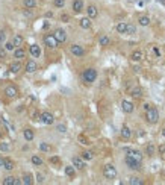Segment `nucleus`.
<instances>
[{
	"label": "nucleus",
	"mask_w": 165,
	"mask_h": 185,
	"mask_svg": "<svg viewBox=\"0 0 165 185\" xmlns=\"http://www.w3.org/2000/svg\"><path fill=\"white\" fill-rule=\"evenodd\" d=\"M103 176L106 178V179H115V176H117V169L112 165V164H108V165H105L103 167Z\"/></svg>",
	"instance_id": "obj_1"
},
{
	"label": "nucleus",
	"mask_w": 165,
	"mask_h": 185,
	"mask_svg": "<svg viewBox=\"0 0 165 185\" xmlns=\"http://www.w3.org/2000/svg\"><path fill=\"white\" fill-rule=\"evenodd\" d=\"M82 78H83V81H85V82L91 84V82H94V81H95V78H97V71H95L94 68H86V70L83 71Z\"/></svg>",
	"instance_id": "obj_2"
},
{
	"label": "nucleus",
	"mask_w": 165,
	"mask_h": 185,
	"mask_svg": "<svg viewBox=\"0 0 165 185\" xmlns=\"http://www.w3.org/2000/svg\"><path fill=\"white\" fill-rule=\"evenodd\" d=\"M147 122L149 123H152V125H155V123H158V120H159V112H158V109L156 108H150L149 111H147Z\"/></svg>",
	"instance_id": "obj_3"
},
{
	"label": "nucleus",
	"mask_w": 165,
	"mask_h": 185,
	"mask_svg": "<svg viewBox=\"0 0 165 185\" xmlns=\"http://www.w3.org/2000/svg\"><path fill=\"white\" fill-rule=\"evenodd\" d=\"M126 164L132 170H139L141 169V161H138V159H135L133 156H129V155L126 156Z\"/></svg>",
	"instance_id": "obj_4"
},
{
	"label": "nucleus",
	"mask_w": 165,
	"mask_h": 185,
	"mask_svg": "<svg viewBox=\"0 0 165 185\" xmlns=\"http://www.w3.org/2000/svg\"><path fill=\"white\" fill-rule=\"evenodd\" d=\"M44 43H45L47 47H52V49L58 47V44H59V41L56 40L55 35H45V37H44Z\"/></svg>",
	"instance_id": "obj_5"
},
{
	"label": "nucleus",
	"mask_w": 165,
	"mask_h": 185,
	"mask_svg": "<svg viewBox=\"0 0 165 185\" xmlns=\"http://www.w3.org/2000/svg\"><path fill=\"white\" fill-rule=\"evenodd\" d=\"M124 152H126L129 156H133L135 159H138V161H142V153H141L139 150H135V149L126 147V149H124Z\"/></svg>",
	"instance_id": "obj_6"
},
{
	"label": "nucleus",
	"mask_w": 165,
	"mask_h": 185,
	"mask_svg": "<svg viewBox=\"0 0 165 185\" xmlns=\"http://www.w3.org/2000/svg\"><path fill=\"white\" fill-rule=\"evenodd\" d=\"M40 120H41L44 125H53V122H55L53 115H52L50 112H47V111H45V112H42V114H41V118H40Z\"/></svg>",
	"instance_id": "obj_7"
},
{
	"label": "nucleus",
	"mask_w": 165,
	"mask_h": 185,
	"mask_svg": "<svg viewBox=\"0 0 165 185\" xmlns=\"http://www.w3.org/2000/svg\"><path fill=\"white\" fill-rule=\"evenodd\" d=\"M53 35L56 37V40H58L59 43H65V40H67V34H65L64 29H56Z\"/></svg>",
	"instance_id": "obj_8"
},
{
	"label": "nucleus",
	"mask_w": 165,
	"mask_h": 185,
	"mask_svg": "<svg viewBox=\"0 0 165 185\" xmlns=\"http://www.w3.org/2000/svg\"><path fill=\"white\" fill-rule=\"evenodd\" d=\"M70 52H71L74 56H79V58L85 55V50L82 49V46H77V44H73V46L70 47Z\"/></svg>",
	"instance_id": "obj_9"
},
{
	"label": "nucleus",
	"mask_w": 165,
	"mask_h": 185,
	"mask_svg": "<svg viewBox=\"0 0 165 185\" xmlns=\"http://www.w3.org/2000/svg\"><path fill=\"white\" fill-rule=\"evenodd\" d=\"M71 161H73V165H74V167H76L77 170H83V169H85V159H83V158L74 156V158H73Z\"/></svg>",
	"instance_id": "obj_10"
},
{
	"label": "nucleus",
	"mask_w": 165,
	"mask_h": 185,
	"mask_svg": "<svg viewBox=\"0 0 165 185\" xmlns=\"http://www.w3.org/2000/svg\"><path fill=\"white\" fill-rule=\"evenodd\" d=\"M121 108H123L124 112H127V114L133 112V109H135L133 103H132V102H129V100H123V102H121Z\"/></svg>",
	"instance_id": "obj_11"
},
{
	"label": "nucleus",
	"mask_w": 165,
	"mask_h": 185,
	"mask_svg": "<svg viewBox=\"0 0 165 185\" xmlns=\"http://www.w3.org/2000/svg\"><path fill=\"white\" fill-rule=\"evenodd\" d=\"M5 94H6V97L8 99H15L17 97V94H18V91H17V88L15 87H8L6 90H5Z\"/></svg>",
	"instance_id": "obj_12"
},
{
	"label": "nucleus",
	"mask_w": 165,
	"mask_h": 185,
	"mask_svg": "<svg viewBox=\"0 0 165 185\" xmlns=\"http://www.w3.org/2000/svg\"><path fill=\"white\" fill-rule=\"evenodd\" d=\"M86 14H88L89 18H95V17L99 15V11H97V8H95L94 5H89V6L86 8Z\"/></svg>",
	"instance_id": "obj_13"
},
{
	"label": "nucleus",
	"mask_w": 165,
	"mask_h": 185,
	"mask_svg": "<svg viewBox=\"0 0 165 185\" xmlns=\"http://www.w3.org/2000/svg\"><path fill=\"white\" fill-rule=\"evenodd\" d=\"M37 70H38V65H37L35 61H27L26 62V71L27 73H35Z\"/></svg>",
	"instance_id": "obj_14"
},
{
	"label": "nucleus",
	"mask_w": 165,
	"mask_h": 185,
	"mask_svg": "<svg viewBox=\"0 0 165 185\" xmlns=\"http://www.w3.org/2000/svg\"><path fill=\"white\" fill-rule=\"evenodd\" d=\"M142 58H144V53H142L141 50H135V52L132 53V56H130V59H132L133 62H139Z\"/></svg>",
	"instance_id": "obj_15"
},
{
	"label": "nucleus",
	"mask_w": 165,
	"mask_h": 185,
	"mask_svg": "<svg viewBox=\"0 0 165 185\" xmlns=\"http://www.w3.org/2000/svg\"><path fill=\"white\" fill-rule=\"evenodd\" d=\"M18 184H20V181L17 178H14V176H8L3 181V185H18Z\"/></svg>",
	"instance_id": "obj_16"
},
{
	"label": "nucleus",
	"mask_w": 165,
	"mask_h": 185,
	"mask_svg": "<svg viewBox=\"0 0 165 185\" xmlns=\"http://www.w3.org/2000/svg\"><path fill=\"white\" fill-rule=\"evenodd\" d=\"M79 24H81V27H83V29H89L91 27V18L89 17H83V18H81Z\"/></svg>",
	"instance_id": "obj_17"
},
{
	"label": "nucleus",
	"mask_w": 165,
	"mask_h": 185,
	"mask_svg": "<svg viewBox=\"0 0 165 185\" xmlns=\"http://www.w3.org/2000/svg\"><path fill=\"white\" fill-rule=\"evenodd\" d=\"M30 55H32L34 58H38V56L41 55V49L37 46V44H32V46H30Z\"/></svg>",
	"instance_id": "obj_18"
},
{
	"label": "nucleus",
	"mask_w": 165,
	"mask_h": 185,
	"mask_svg": "<svg viewBox=\"0 0 165 185\" xmlns=\"http://www.w3.org/2000/svg\"><path fill=\"white\" fill-rule=\"evenodd\" d=\"M73 9H74V12L83 11V2L82 0H74V2H73Z\"/></svg>",
	"instance_id": "obj_19"
},
{
	"label": "nucleus",
	"mask_w": 165,
	"mask_h": 185,
	"mask_svg": "<svg viewBox=\"0 0 165 185\" xmlns=\"http://www.w3.org/2000/svg\"><path fill=\"white\" fill-rule=\"evenodd\" d=\"M5 170H8V172H11V170H14V161L12 159H9V158H5Z\"/></svg>",
	"instance_id": "obj_20"
},
{
	"label": "nucleus",
	"mask_w": 165,
	"mask_h": 185,
	"mask_svg": "<svg viewBox=\"0 0 165 185\" xmlns=\"http://www.w3.org/2000/svg\"><path fill=\"white\" fill-rule=\"evenodd\" d=\"M138 23H139L141 26H149V24H150V17H147V15H141V17L138 18Z\"/></svg>",
	"instance_id": "obj_21"
},
{
	"label": "nucleus",
	"mask_w": 165,
	"mask_h": 185,
	"mask_svg": "<svg viewBox=\"0 0 165 185\" xmlns=\"http://www.w3.org/2000/svg\"><path fill=\"white\" fill-rule=\"evenodd\" d=\"M65 175L70 176V178H73V176L76 175V167H74V165H67V167H65Z\"/></svg>",
	"instance_id": "obj_22"
},
{
	"label": "nucleus",
	"mask_w": 165,
	"mask_h": 185,
	"mask_svg": "<svg viewBox=\"0 0 165 185\" xmlns=\"http://www.w3.org/2000/svg\"><path fill=\"white\" fill-rule=\"evenodd\" d=\"M121 137L124 140H129L132 137V132H130V129L127 128V126H123V129H121Z\"/></svg>",
	"instance_id": "obj_23"
},
{
	"label": "nucleus",
	"mask_w": 165,
	"mask_h": 185,
	"mask_svg": "<svg viewBox=\"0 0 165 185\" xmlns=\"http://www.w3.org/2000/svg\"><path fill=\"white\" fill-rule=\"evenodd\" d=\"M12 43H14V46L15 47H18V46H21V43H23V37L21 35H14V38H12Z\"/></svg>",
	"instance_id": "obj_24"
},
{
	"label": "nucleus",
	"mask_w": 165,
	"mask_h": 185,
	"mask_svg": "<svg viewBox=\"0 0 165 185\" xmlns=\"http://www.w3.org/2000/svg\"><path fill=\"white\" fill-rule=\"evenodd\" d=\"M14 56H15L17 59H23V58L26 56V52H24L23 49H17V50L14 52Z\"/></svg>",
	"instance_id": "obj_25"
},
{
	"label": "nucleus",
	"mask_w": 165,
	"mask_h": 185,
	"mask_svg": "<svg viewBox=\"0 0 165 185\" xmlns=\"http://www.w3.org/2000/svg\"><path fill=\"white\" fill-rule=\"evenodd\" d=\"M23 135H24V138L27 140V141H32L34 140V131L32 129H24Z\"/></svg>",
	"instance_id": "obj_26"
},
{
	"label": "nucleus",
	"mask_w": 165,
	"mask_h": 185,
	"mask_svg": "<svg viewBox=\"0 0 165 185\" xmlns=\"http://www.w3.org/2000/svg\"><path fill=\"white\" fill-rule=\"evenodd\" d=\"M117 32L118 34H126L127 32V24L126 23H118L117 24Z\"/></svg>",
	"instance_id": "obj_27"
},
{
	"label": "nucleus",
	"mask_w": 165,
	"mask_h": 185,
	"mask_svg": "<svg viewBox=\"0 0 165 185\" xmlns=\"http://www.w3.org/2000/svg\"><path fill=\"white\" fill-rule=\"evenodd\" d=\"M82 158L85 161H91V159L94 158V153L89 152V150H85V152H82Z\"/></svg>",
	"instance_id": "obj_28"
},
{
	"label": "nucleus",
	"mask_w": 165,
	"mask_h": 185,
	"mask_svg": "<svg viewBox=\"0 0 165 185\" xmlns=\"http://www.w3.org/2000/svg\"><path fill=\"white\" fill-rule=\"evenodd\" d=\"M23 184L24 185L32 184V175H30V173H24V175H23Z\"/></svg>",
	"instance_id": "obj_29"
},
{
	"label": "nucleus",
	"mask_w": 165,
	"mask_h": 185,
	"mask_svg": "<svg viewBox=\"0 0 165 185\" xmlns=\"http://www.w3.org/2000/svg\"><path fill=\"white\" fill-rule=\"evenodd\" d=\"M129 184L130 185H142V181H141L139 178H136V176H132V178L129 179Z\"/></svg>",
	"instance_id": "obj_30"
},
{
	"label": "nucleus",
	"mask_w": 165,
	"mask_h": 185,
	"mask_svg": "<svg viewBox=\"0 0 165 185\" xmlns=\"http://www.w3.org/2000/svg\"><path fill=\"white\" fill-rule=\"evenodd\" d=\"M20 70H21V64H20V62H14V64L11 65V71H12V73H18Z\"/></svg>",
	"instance_id": "obj_31"
},
{
	"label": "nucleus",
	"mask_w": 165,
	"mask_h": 185,
	"mask_svg": "<svg viewBox=\"0 0 165 185\" xmlns=\"http://www.w3.org/2000/svg\"><path fill=\"white\" fill-rule=\"evenodd\" d=\"M24 6L27 9H32V8L37 6V0H24Z\"/></svg>",
	"instance_id": "obj_32"
},
{
	"label": "nucleus",
	"mask_w": 165,
	"mask_h": 185,
	"mask_svg": "<svg viewBox=\"0 0 165 185\" xmlns=\"http://www.w3.org/2000/svg\"><path fill=\"white\" fill-rule=\"evenodd\" d=\"M0 150L2 152H9L11 150V144L9 143H0Z\"/></svg>",
	"instance_id": "obj_33"
},
{
	"label": "nucleus",
	"mask_w": 165,
	"mask_h": 185,
	"mask_svg": "<svg viewBox=\"0 0 165 185\" xmlns=\"http://www.w3.org/2000/svg\"><path fill=\"white\" fill-rule=\"evenodd\" d=\"M77 141H79L81 144H83V146H88V144H89V140L86 138L85 135H79V137H77Z\"/></svg>",
	"instance_id": "obj_34"
},
{
	"label": "nucleus",
	"mask_w": 165,
	"mask_h": 185,
	"mask_svg": "<svg viewBox=\"0 0 165 185\" xmlns=\"http://www.w3.org/2000/svg\"><path fill=\"white\" fill-rule=\"evenodd\" d=\"M32 164H35V165H42V159L40 156L34 155V156H32Z\"/></svg>",
	"instance_id": "obj_35"
},
{
	"label": "nucleus",
	"mask_w": 165,
	"mask_h": 185,
	"mask_svg": "<svg viewBox=\"0 0 165 185\" xmlns=\"http://www.w3.org/2000/svg\"><path fill=\"white\" fill-rule=\"evenodd\" d=\"M109 43H111L109 37H102L100 38V46H109Z\"/></svg>",
	"instance_id": "obj_36"
},
{
	"label": "nucleus",
	"mask_w": 165,
	"mask_h": 185,
	"mask_svg": "<svg viewBox=\"0 0 165 185\" xmlns=\"http://www.w3.org/2000/svg\"><path fill=\"white\" fill-rule=\"evenodd\" d=\"M40 149H41L42 152H50V150H52V147H50L47 143H40Z\"/></svg>",
	"instance_id": "obj_37"
},
{
	"label": "nucleus",
	"mask_w": 165,
	"mask_h": 185,
	"mask_svg": "<svg viewBox=\"0 0 165 185\" xmlns=\"http://www.w3.org/2000/svg\"><path fill=\"white\" fill-rule=\"evenodd\" d=\"M136 32V27L133 26V24H127V32L126 34H129V35H133Z\"/></svg>",
	"instance_id": "obj_38"
},
{
	"label": "nucleus",
	"mask_w": 165,
	"mask_h": 185,
	"mask_svg": "<svg viewBox=\"0 0 165 185\" xmlns=\"http://www.w3.org/2000/svg\"><path fill=\"white\" fill-rule=\"evenodd\" d=\"M130 96H133V97H141L142 94H141V90H139V88H133V90L130 91Z\"/></svg>",
	"instance_id": "obj_39"
},
{
	"label": "nucleus",
	"mask_w": 165,
	"mask_h": 185,
	"mask_svg": "<svg viewBox=\"0 0 165 185\" xmlns=\"http://www.w3.org/2000/svg\"><path fill=\"white\" fill-rule=\"evenodd\" d=\"M145 152H147V155H150V156H152V155L155 153V147H153L152 144H149V146H147V149H145Z\"/></svg>",
	"instance_id": "obj_40"
},
{
	"label": "nucleus",
	"mask_w": 165,
	"mask_h": 185,
	"mask_svg": "<svg viewBox=\"0 0 165 185\" xmlns=\"http://www.w3.org/2000/svg\"><path fill=\"white\" fill-rule=\"evenodd\" d=\"M53 3H55V6H56V8H62V6L65 5V0H55Z\"/></svg>",
	"instance_id": "obj_41"
},
{
	"label": "nucleus",
	"mask_w": 165,
	"mask_h": 185,
	"mask_svg": "<svg viewBox=\"0 0 165 185\" xmlns=\"http://www.w3.org/2000/svg\"><path fill=\"white\" fill-rule=\"evenodd\" d=\"M56 129H58V132H61V134H64V132L67 131V128H65L64 125H58V128H56Z\"/></svg>",
	"instance_id": "obj_42"
},
{
	"label": "nucleus",
	"mask_w": 165,
	"mask_h": 185,
	"mask_svg": "<svg viewBox=\"0 0 165 185\" xmlns=\"http://www.w3.org/2000/svg\"><path fill=\"white\" fill-rule=\"evenodd\" d=\"M59 161H61V159H59L58 156H52V158H50V162H52V164H59Z\"/></svg>",
	"instance_id": "obj_43"
},
{
	"label": "nucleus",
	"mask_w": 165,
	"mask_h": 185,
	"mask_svg": "<svg viewBox=\"0 0 165 185\" xmlns=\"http://www.w3.org/2000/svg\"><path fill=\"white\" fill-rule=\"evenodd\" d=\"M5 49L6 50H14V43H6L5 44Z\"/></svg>",
	"instance_id": "obj_44"
},
{
	"label": "nucleus",
	"mask_w": 165,
	"mask_h": 185,
	"mask_svg": "<svg viewBox=\"0 0 165 185\" xmlns=\"http://www.w3.org/2000/svg\"><path fill=\"white\" fill-rule=\"evenodd\" d=\"M5 56H6V49H2V47H0V58L3 59Z\"/></svg>",
	"instance_id": "obj_45"
},
{
	"label": "nucleus",
	"mask_w": 165,
	"mask_h": 185,
	"mask_svg": "<svg viewBox=\"0 0 165 185\" xmlns=\"http://www.w3.org/2000/svg\"><path fill=\"white\" fill-rule=\"evenodd\" d=\"M5 38H6L5 32H3V31H0V43H3V41H5Z\"/></svg>",
	"instance_id": "obj_46"
},
{
	"label": "nucleus",
	"mask_w": 165,
	"mask_h": 185,
	"mask_svg": "<svg viewBox=\"0 0 165 185\" xmlns=\"http://www.w3.org/2000/svg\"><path fill=\"white\" fill-rule=\"evenodd\" d=\"M61 20H62V21H65V23H67V21H68V20H70V17H68V15H67V14H64V15H62V17H61Z\"/></svg>",
	"instance_id": "obj_47"
},
{
	"label": "nucleus",
	"mask_w": 165,
	"mask_h": 185,
	"mask_svg": "<svg viewBox=\"0 0 165 185\" xmlns=\"http://www.w3.org/2000/svg\"><path fill=\"white\" fill-rule=\"evenodd\" d=\"M37 181H38L40 184H41V182H44V176H42V175H37Z\"/></svg>",
	"instance_id": "obj_48"
},
{
	"label": "nucleus",
	"mask_w": 165,
	"mask_h": 185,
	"mask_svg": "<svg viewBox=\"0 0 165 185\" xmlns=\"http://www.w3.org/2000/svg\"><path fill=\"white\" fill-rule=\"evenodd\" d=\"M5 165V158H0V167Z\"/></svg>",
	"instance_id": "obj_49"
},
{
	"label": "nucleus",
	"mask_w": 165,
	"mask_h": 185,
	"mask_svg": "<svg viewBox=\"0 0 165 185\" xmlns=\"http://www.w3.org/2000/svg\"><path fill=\"white\" fill-rule=\"evenodd\" d=\"M144 109H145V111H149V109H150V105H147V103H145V105H144Z\"/></svg>",
	"instance_id": "obj_50"
},
{
	"label": "nucleus",
	"mask_w": 165,
	"mask_h": 185,
	"mask_svg": "<svg viewBox=\"0 0 165 185\" xmlns=\"http://www.w3.org/2000/svg\"><path fill=\"white\" fill-rule=\"evenodd\" d=\"M159 150H161V153H165V147H164V146H162V147H161Z\"/></svg>",
	"instance_id": "obj_51"
},
{
	"label": "nucleus",
	"mask_w": 165,
	"mask_h": 185,
	"mask_svg": "<svg viewBox=\"0 0 165 185\" xmlns=\"http://www.w3.org/2000/svg\"><path fill=\"white\" fill-rule=\"evenodd\" d=\"M162 135H164V137H165V129H162Z\"/></svg>",
	"instance_id": "obj_52"
}]
</instances>
